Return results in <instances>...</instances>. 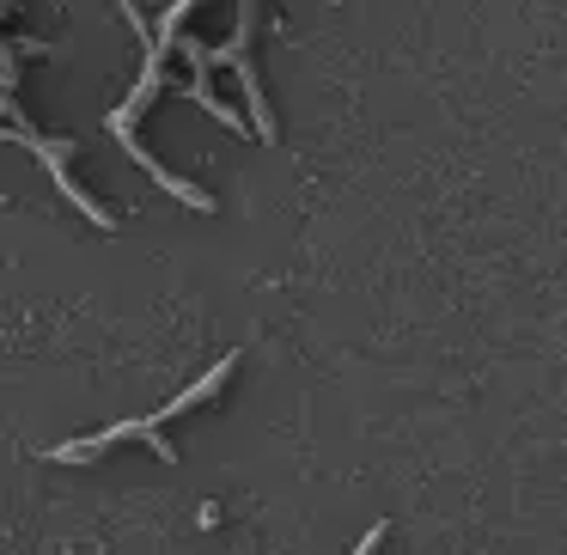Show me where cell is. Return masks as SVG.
Returning <instances> with one entry per match:
<instances>
[{"mask_svg": "<svg viewBox=\"0 0 567 555\" xmlns=\"http://www.w3.org/2000/svg\"><path fill=\"white\" fill-rule=\"evenodd\" d=\"M384 531H391V525H372V531H367V537H360V543H354V555H379V543H384Z\"/></svg>", "mask_w": 567, "mask_h": 555, "instance_id": "7a4b0ae2", "label": "cell"}, {"mask_svg": "<svg viewBox=\"0 0 567 555\" xmlns=\"http://www.w3.org/2000/svg\"><path fill=\"white\" fill-rule=\"evenodd\" d=\"M116 440H147L153 452L165 458V464H177V445L159 433V421H153V415H141V421H116V428L92 433V440H68V445H55L50 458H55V464H92V458H99L104 445H116Z\"/></svg>", "mask_w": 567, "mask_h": 555, "instance_id": "6da1fadb", "label": "cell"}]
</instances>
